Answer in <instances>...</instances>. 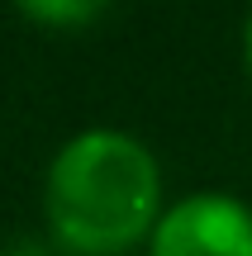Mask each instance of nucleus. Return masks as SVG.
Returning <instances> with one entry per match:
<instances>
[{
  "instance_id": "nucleus-3",
  "label": "nucleus",
  "mask_w": 252,
  "mask_h": 256,
  "mask_svg": "<svg viewBox=\"0 0 252 256\" xmlns=\"http://www.w3.org/2000/svg\"><path fill=\"white\" fill-rule=\"evenodd\" d=\"M19 14L43 28H86L105 14V5L100 0H24Z\"/></svg>"
},
{
  "instance_id": "nucleus-2",
  "label": "nucleus",
  "mask_w": 252,
  "mask_h": 256,
  "mask_svg": "<svg viewBox=\"0 0 252 256\" xmlns=\"http://www.w3.org/2000/svg\"><path fill=\"white\" fill-rule=\"evenodd\" d=\"M143 256H252V204L233 190L176 194Z\"/></svg>"
},
{
  "instance_id": "nucleus-1",
  "label": "nucleus",
  "mask_w": 252,
  "mask_h": 256,
  "mask_svg": "<svg viewBox=\"0 0 252 256\" xmlns=\"http://www.w3.org/2000/svg\"><path fill=\"white\" fill-rule=\"evenodd\" d=\"M162 162L124 128H81L43 176V223L67 256H133L167 209Z\"/></svg>"
},
{
  "instance_id": "nucleus-4",
  "label": "nucleus",
  "mask_w": 252,
  "mask_h": 256,
  "mask_svg": "<svg viewBox=\"0 0 252 256\" xmlns=\"http://www.w3.org/2000/svg\"><path fill=\"white\" fill-rule=\"evenodd\" d=\"M243 66H247V81H252V14L243 19Z\"/></svg>"
}]
</instances>
